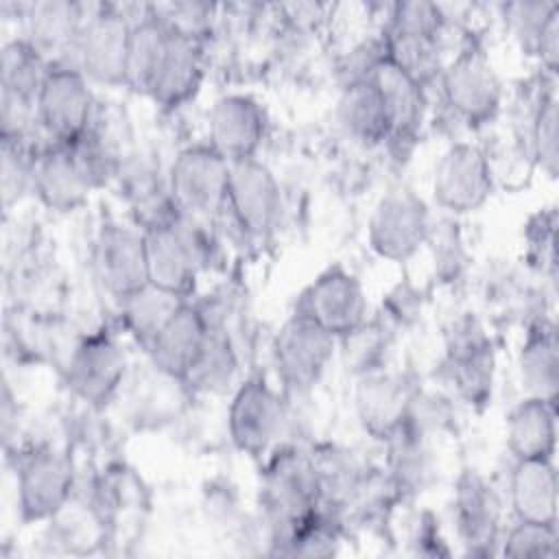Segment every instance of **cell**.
<instances>
[{
	"label": "cell",
	"mask_w": 559,
	"mask_h": 559,
	"mask_svg": "<svg viewBox=\"0 0 559 559\" xmlns=\"http://www.w3.org/2000/svg\"><path fill=\"white\" fill-rule=\"evenodd\" d=\"M557 489L555 459L513 461L509 504L515 520L557 524Z\"/></svg>",
	"instance_id": "cell-24"
},
{
	"label": "cell",
	"mask_w": 559,
	"mask_h": 559,
	"mask_svg": "<svg viewBox=\"0 0 559 559\" xmlns=\"http://www.w3.org/2000/svg\"><path fill=\"white\" fill-rule=\"evenodd\" d=\"M50 59L24 35L4 41L0 52L2 96L33 105L50 68Z\"/></svg>",
	"instance_id": "cell-31"
},
{
	"label": "cell",
	"mask_w": 559,
	"mask_h": 559,
	"mask_svg": "<svg viewBox=\"0 0 559 559\" xmlns=\"http://www.w3.org/2000/svg\"><path fill=\"white\" fill-rule=\"evenodd\" d=\"M533 57L542 63L544 72L550 79L557 76V68H559V7L550 13L548 22L544 24Z\"/></svg>",
	"instance_id": "cell-40"
},
{
	"label": "cell",
	"mask_w": 559,
	"mask_h": 559,
	"mask_svg": "<svg viewBox=\"0 0 559 559\" xmlns=\"http://www.w3.org/2000/svg\"><path fill=\"white\" fill-rule=\"evenodd\" d=\"M454 524L469 555H491L500 544V500L476 472L461 474L454 491Z\"/></svg>",
	"instance_id": "cell-19"
},
{
	"label": "cell",
	"mask_w": 559,
	"mask_h": 559,
	"mask_svg": "<svg viewBox=\"0 0 559 559\" xmlns=\"http://www.w3.org/2000/svg\"><path fill=\"white\" fill-rule=\"evenodd\" d=\"M432 234V218L426 201L408 190L384 192L367 221V242L376 255L389 262L411 260Z\"/></svg>",
	"instance_id": "cell-8"
},
{
	"label": "cell",
	"mask_w": 559,
	"mask_h": 559,
	"mask_svg": "<svg viewBox=\"0 0 559 559\" xmlns=\"http://www.w3.org/2000/svg\"><path fill=\"white\" fill-rule=\"evenodd\" d=\"M282 210L280 181L264 162H229L227 197L216 221H225L242 240L262 242L280 227Z\"/></svg>",
	"instance_id": "cell-3"
},
{
	"label": "cell",
	"mask_w": 559,
	"mask_h": 559,
	"mask_svg": "<svg viewBox=\"0 0 559 559\" xmlns=\"http://www.w3.org/2000/svg\"><path fill=\"white\" fill-rule=\"evenodd\" d=\"M439 85L450 111L469 127L487 124L500 111L502 81L476 44H465L452 59H445Z\"/></svg>",
	"instance_id": "cell-5"
},
{
	"label": "cell",
	"mask_w": 559,
	"mask_h": 559,
	"mask_svg": "<svg viewBox=\"0 0 559 559\" xmlns=\"http://www.w3.org/2000/svg\"><path fill=\"white\" fill-rule=\"evenodd\" d=\"M338 343L345 347L343 349L345 360L356 376L384 369V354L389 345V336L384 334V328L365 321L360 328L338 338Z\"/></svg>",
	"instance_id": "cell-36"
},
{
	"label": "cell",
	"mask_w": 559,
	"mask_h": 559,
	"mask_svg": "<svg viewBox=\"0 0 559 559\" xmlns=\"http://www.w3.org/2000/svg\"><path fill=\"white\" fill-rule=\"evenodd\" d=\"M336 120L341 129L358 144L378 146L389 142V118L382 96L371 79L347 83L336 103Z\"/></svg>",
	"instance_id": "cell-28"
},
{
	"label": "cell",
	"mask_w": 559,
	"mask_h": 559,
	"mask_svg": "<svg viewBox=\"0 0 559 559\" xmlns=\"http://www.w3.org/2000/svg\"><path fill=\"white\" fill-rule=\"evenodd\" d=\"M515 365L524 395L557 404L559 343L552 321L537 319L528 325Z\"/></svg>",
	"instance_id": "cell-26"
},
{
	"label": "cell",
	"mask_w": 559,
	"mask_h": 559,
	"mask_svg": "<svg viewBox=\"0 0 559 559\" xmlns=\"http://www.w3.org/2000/svg\"><path fill=\"white\" fill-rule=\"evenodd\" d=\"M24 37L37 46L50 61H68L83 26V7L74 2H37L24 13Z\"/></svg>",
	"instance_id": "cell-29"
},
{
	"label": "cell",
	"mask_w": 559,
	"mask_h": 559,
	"mask_svg": "<svg viewBox=\"0 0 559 559\" xmlns=\"http://www.w3.org/2000/svg\"><path fill=\"white\" fill-rule=\"evenodd\" d=\"M321 480L312 454L297 445L275 448L262 476V509L277 550L321 509Z\"/></svg>",
	"instance_id": "cell-2"
},
{
	"label": "cell",
	"mask_w": 559,
	"mask_h": 559,
	"mask_svg": "<svg viewBox=\"0 0 559 559\" xmlns=\"http://www.w3.org/2000/svg\"><path fill=\"white\" fill-rule=\"evenodd\" d=\"M127 367V354L120 343L107 332H94L70 352L66 384L90 406H105L122 386Z\"/></svg>",
	"instance_id": "cell-16"
},
{
	"label": "cell",
	"mask_w": 559,
	"mask_h": 559,
	"mask_svg": "<svg viewBox=\"0 0 559 559\" xmlns=\"http://www.w3.org/2000/svg\"><path fill=\"white\" fill-rule=\"evenodd\" d=\"M17 509L24 522H46L72 500V459L55 445H35L20 454L15 465Z\"/></svg>",
	"instance_id": "cell-10"
},
{
	"label": "cell",
	"mask_w": 559,
	"mask_h": 559,
	"mask_svg": "<svg viewBox=\"0 0 559 559\" xmlns=\"http://www.w3.org/2000/svg\"><path fill=\"white\" fill-rule=\"evenodd\" d=\"M173 28L164 22V17L148 7L144 15L133 17L127 68H124V87L135 94L151 96L159 66L168 50Z\"/></svg>",
	"instance_id": "cell-27"
},
{
	"label": "cell",
	"mask_w": 559,
	"mask_h": 559,
	"mask_svg": "<svg viewBox=\"0 0 559 559\" xmlns=\"http://www.w3.org/2000/svg\"><path fill=\"white\" fill-rule=\"evenodd\" d=\"M214 223L179 214L170 227L146 231L144 258L148 284L179 299H190L199 275L212 266L218 253Z\"/></svg>",
	"instance_id": "cell-1"
},
{
	"label": "cell",
	"mask_w": 559,
	"mask_h": 559,
	"mask_svg": "<svg viewBox=\"0 0 559 559\" xmlns=\"http://www.w3.org/2000/svg\"><path fill=\"white\" fill-rule=\"evenodd\" d=\"M98 100L87 76L68 61H52L35 98L41 135L55 144L76 142L92 124Z\"/></svg>",
	"instance_id": "cell-4"
},
{
	"label": "cell",
	"mask_w": 559,
	"mask_h": 559,
	"mask_svg": "<svg viewBox=\"0 0 559 559\" xmlns=\"http://www.w3.org/2000/svg\"><path fill=\"white\" fill-rule=\"evenodd\" d=\"M528 151L531 159L542 168V173L555 179L559 168V103L555 87L539 94L531 114Z\"/></svg>",
	"instance_id": "cell-34"
},
{
	"label": "cell",
	"mask_w": 559,
	"mask_h": 559,
	"mask_svg": "<svg viewBox=\"0 0 559 559\" xmlns=\"http://www.w3.org/2000/svg\"><path fill=\"white\" fill-rule=\"evenodd\" d=\"M386 59L417 81L421 87H430L439 81L441 70L445 66L443 59V41L432 35L417 33H400V31H382Z\"/></svg>",
	"instance_id": "cell-32"
},
{
	"label": "cell",
	"mask_w": 559,
	"mask_h": 559,
	"mask_svg": "<svg viewBox=\"0 0 559 559\" xmlns=\"http://www.w3.org/2000/svg\"><path fill=\"white\" fill-rule=\"evenodd\" d=\"M207 144L227 162L255 157L266 138V114L249 94H225L207 111Z\"/></svg>",
	"instance_id": "cell-17"
},
{
	"label": "cell",
	"mask_w": 559,
	"mask_h": 559,
	"mask_svg": "<svg viewBox=\"0 0 559 559\" xmlns=\"http://www.w3.org/2000/svg\"><path fill=\"white\" fill-rule=\"evenodd\" d=\"M92 266L105 293L118 301L148 284L144 234L131 223L107 221L98 227L92 247Z\"/></svg>",
	"instance_id": "cell-15"
},
{
	"label": "cell",
	"mask_w": 559,
	"mask_h": 559,
	"mask_svg": "<svg viewBox=\"0 0 559 559\" xmlns=\"http://www.w3.org/2000/svg\"><path fill=\"white\" fill-rule=\"evenodd\" d=\"M496 173L491 159L476 142H452L432 170V199L452 214H467L487 203Z\"/></svg>",
	"instance_id": "cell-12"
},
{
	"label": "cell",
	"mask_w": 559,
	"mask_h": 559,
	"mask_svg": "<svg viewBox=\"0 0 559 559\" xmlns=\"http://www.w3.org/2000/svg\"><path fill=\"white\" fill-rule=\"evenodd\" d=\"M559 4L555 2H511L504 7V22L522 52L535 55L544 24Z\"/></svg>",
	"instance_id": "cell-37"
},
{
	"label": "cell",
	"mask_w": 559,
	"mask_h": 559,
	"mask_svg": "<svg viewBox=\"0 0 559 559\" xmlns=\"http://www.w3.org/2000/svg\"><path fill=\"white\" fill-rule=\"evenodd\" d=\"M205 79V52L203 41L190 39L181 33L170 35L168 50L159 66L151 100L164 109H177L190 103Z\"/></svg>",
	"instance_id": "cell-23"
},
{
	"label": "cell",
	"mask_w": 559,
	"mask_h": 559,
	"mask_svg": "<svg viewBox=\"0 0 559 559\" xmlns=\"http://www.w3.org/2000/svg\"><path fill=\"white\" fill-rule=\"evenodd\" d=\"M496 349L474 319L459 321L445 341V373L454 393L469 406L489 404L496 384Z\"/></svg>",
	"instance_id": "cell-14"
},
{
	"label": "cell",
	"mask_w": 559,
	"mask_h": 559,
	"mask_svg": "<svg viewBox=\"0 0 559 559\" xmlns=\"http://www.w3.org/2000/svg\"><path fill=\"white\" fill-rule=\"evenodd\" d=\"M504 439L509 452L513 454V461L555 459L557 404L524 395L507 413Z\"/></svg>",
	"instance_id": "cell-25"
},
{
	"label": "cell",
	"mask_w": 559,
	"mask_h": 559,
	"mask_svg": "<svg viewBox=\"0 0 559 559\" xmlns=\"http://www.w3.org/2000/svg\"><path fill=\"white\" fill-rule=\"evenodd\" d=\"M448 24V15L443 7L432 2H397L391 4L386 17V31L400 33H417V35H432L443 37V28Z\"/></svg>",
	"instance_id": "cell-38"
},
{
	"label": "cell",
	"mask_w": 559,
	"mask_h": 559,
	"mask_svg": "<svg viewBox=\"0 0 559 559\" xmlns=\"http://www.w3.org/2000/svg\"><path fill=\"white\" fill-rule=\"evenodd\" d=\"M286 421V397L262 376H251L236 384L227 408V432L236 450L249 456L269 454Z\"/></svg>",
	"instance_id": "cell-7"
},
{
	"label": "cell",
	"mask_w": 559,
	"mask_h": 559,
	"mask_svg": "<svg viewBox=\"0 0 559 559\" xmlns=\"http://www.w3.org/2000/svg\"><path fill=\"white\" fill-rule=\"evenodd\" d=\"M295 312L314 321L338 341L367 321L369 299L362 282L352 271L330 266L304 288Z\"/></svg>",
	"instance_id": "cell-13"
},
{
	"label": "cell",
	"mask_w": 559,
	"mask_h": 559,
	"mask_svg": "<svg viewBox=\"0 0 559 559\" xmlns=\"http://www.w3.org/2000/svg\"><path fill=\"white\" fill-rule=\"evenodd\" d=\"M500 552L504 557H515V559L557 557L559 552L557 524L518 520V524L507 531L504 539H500Z\"/></svg>",
	"instance_id": "cell-35"
},
{
	"label": "cell",
	"mask_w": 559,
	"mask_h": 559,
	"mask_svg": "<svg viewBox=\"0 0 559 559\" xmlns=\"http://www.w3.org/2000/svg\"><path fill=\"white\" fill-rule=\"evenodd\" d=\"M181 301H186V299H179L175 295H168V293L146 284L138 293L118 301L122 325L133 336V341L142 349H146L151 338L168 321V317L179 308Z\"/></svg>",
	"instance_id": "cell-33"
},
{
	"label": "cell",
	"mask_w": 559,
	"mask_h": 559,
	"mask_svg": "<svg viewBox=\"0 0 559 559\" xmlns=\"http://www.w3.org/2000/svg\"><path fill=\"white\" fill-rule=\"evenodd\" d=\"M555 210L542 212L528 223L526 231V242L531 249V258L535 262H548L550 269H555Z\"/></svg>",
	"instance_id": "cell-39"
},
{
	"label": "cell",
	"mask_w": 559,
	"mask_h": 559,
	"mask_svg": "<svg viewBox=\"0 0 559 559\" xmlns=\"http://www.w3.org/2000/svg\"><path fill=\"white\" fill-rule=\"evenodd\" d=\"M92 190L68 144L48 142L39 151L33 173V192L48 210L72 212L87 201Z\"/></svg>",
	"instance_id": "cell-22"
},
{
	"label": "cell",
	"mask_w": 559,
	"mask_h": 559,
	"mask_svg": "<svg viewBox=\"0 0 559 559\" xmlns=\"http://www.w3.org/2000/svg\"><path fill=\"white\" fill-rule=\"evenodd\" d=\"M336 336L293 312L271 343V360L284 393L304 395L323 378L336 352Z\"/></svg>",
	"instance_id": "cell-9"
},
{
	"label": "cell",
	"mask_w": 559,
	"mask_h": 559,
	"mask_svg": "<svg viewBox=\"0 0 559 559\" xmlns=\"http://www.w3.org/2000/svg\"><path fill=\"white\" fill-rule=\"evenodd\" d=\"M133 20L116 7H96L87 13L74 41L70 63L94 85L124 87V68Z\"/></svg>",
	"instance_id": "cell-11"
},
{
	"label": "cell",
	"mask_w": 559,
	"mask_h": 559,
	"mask_svg": "<svg viewBox=\"0 0 559 559\" xmlns=\"http://www.w3.org/2000/svg\"><path fill=\"white\" fill-rule=\"evenodd\" d=\"M238 349L229 332L223 328H207L203 347L181 384L188 386L192 393L223 395L234 384H238Z\"/></svg>",
	"instance_id": "cell-30"
},
{
	"label": "cell",
	"mask_w": 559,
	"mask_h": 559,
	"mask_svg": "<svg viewBox=\"0 0 559 559\" xmlns=\"http://www.w3.org/2000/svg\"><path fill=\"white\" fill-rule=\"evenodd\" d=\"M205 336L207 323L203 321L199 308L186 299L157 330L144 352L157 373L181 382L197 360Z\"/></svg>",
	"instance_id": "cell-20"
},
{
	"label": "cell",
	"mask_w": 559,
	"mask_h": 559,
	"mask_svg": "<svg viewBox=\"0 0 559 559\" xmlns=\"http://www.w3.org/2000/svg\"><path fill=\"white\" fill-rule=\"evenodd\" d=\"M415 393L413 384L386 369L356 376L354 406L362 430L386 443L404 428Z\"/></svg>",
	"instance_id": "cell-18"
},
{
	"label": "cell",
	"mask_w": 559,
	"mask_h": 559,
	"mask_svg": "<svg viewBox=\"0 0 559 559\" xmlns=\"http://www.w3.org/2000/svg\"><path fill=\"white\" fill-rule=\"evenodd\" d=\"M378 87L386 118H389V144L406 146L421 133L428 114V96L426 87L395 68L386 57L376 66L369 76Z\"/></svg>",
	"instance_id": "cell-21"
},
{
	"label": "cell",
	"mask_w": 559,
	"mask_h": 559,
	"mask_svg": "<svg viewBox=\"0 0 559 559\" xmlns=\"http://www.w3.org/2000/svg\"><path fill=\"white\" fill-rule=\"evenodd\" d=\"M229 162L207 142L183 146L170 162L166 186L181 214L216 221L227 197Z\"/></svg>",
	"instance_id": "cell-6"
}]
</instances>
